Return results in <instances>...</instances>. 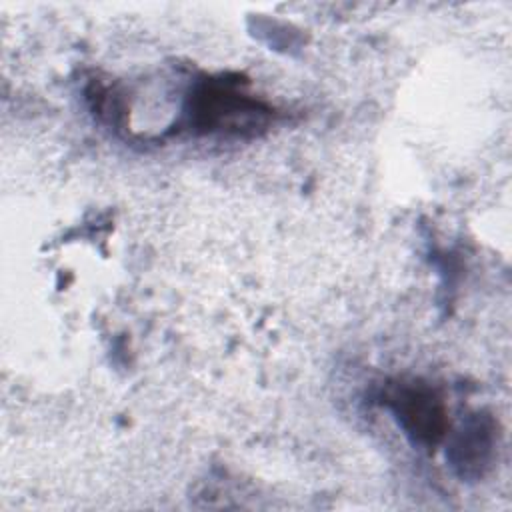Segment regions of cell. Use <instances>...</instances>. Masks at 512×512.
<instances>
[{
  "instance_id": "3",
  "label": "cell",
  "mask_w": 512,
  "mask_h": 512,
  "mask_svg": "<svg viewBox=\"0 0 512 512\" xmlns=\"http://www.w3.org/2000/svg\"><path fill=\"white\" fill-rule=\"evenodd\" d=\"M494 454V424L476 416L452 444V464L462 476H480Z\"/></svg>"
},
{
  "instance_id": "1",
  "label": "cell",
  "mask_w": 512,
  "mask_h": 512,
  "mask_svg": "<svg viewBox=\"0 0 512 512\" xmlns=\"http://www.w3.org/2000/svg\"><path fill=\"white\" fill-rule=\"evenodd\" d=\"M386 404L408 436L420 444H436L446 430V408L440 396L422 382L392 384Z\"/></svg>"
},
{
  "instance_id": "2",
  "label": "cell",
  "mask_w": 512,
  "mask_h": 512,
  "mask_svg": "<svg viewBox=\"0 0 512 512\" xmlns=\"http://www.w3.org/2000/svg\"><path fill=\"white\" fill-rule=\"evenodd\" d=\"M192 106L194 124L202 130H244L254 124L256 116L266 114L260 102L220 82L200 88Z\"/></svg>"
}]
</instances>
